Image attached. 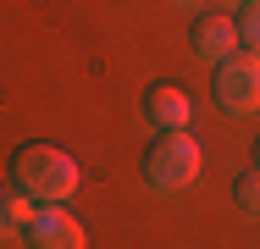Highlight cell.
Wrapping results in <instances>:
<instances>
[{
    "label": "cell",
    "instance_id": "cell-1",
    "mask_svg": "<svg viewBox=\"0 0 260 249\" xmlns=\"http://www.w3.org/2000/svg\"><path fill=\"white\" fill-rule=\"evenodd\" d=\"M11 183L34 205H67L78 189V161L55 144H17L11 155Z\"/></svg>",
    "mask_w": 260,
    "mask_h": 249
},
{
    "label": "cell",
    "instance_id": "cell-2",
    "mask_svg": "<svg viewBox=\"0 0 260 249\" xmlns=\"http://www.w3.org/2000/svg\"><path fill=\"white\" fill-rule=\"evenodd\" d=\"M139 172H144V183H150L155 194H183V189L200 177V144H194L183 128H166V133H155V139L144 144Z\"/></svg>",
    "mask_w": 260,
    "mask_h": 249
},
{
    "label": "cell",
    "instance_id": "cell-3",
    "mask_svg": "<svg viewBox=\"0 0 260 249\" xmlns=\"http://www.w3.org/2000/svg\"><path fill=\"white\" fill-rule=\"evenodd\" d=\"M216 105L227 116H255L260 111V55L255 50H233L227 61H216Z\"/></svg>",
    "mask_w": 260,
    "mask_h": 249
},
{
    "label": "cell",
    "instance_id": "cell-4",
    "mask_svg": "<svg viewBox=\"0 0 260 249\" xmlns=\"http://www.w3.org/2000/svg\"><path fill=\"white\" fill-rule=\"evenodd\" d=\"M22 244L28 249H89V233H83V222L67 205H34Z\"/></svg>",
    "mask_w": 260,
    "mask_h": 249
},
{
    "label": "cell",
    "instance_id": "cell-5",
    "mask_svg": "<svg viewBox=\"0 0 260 249\" xmlns=\"http://www.w3.org/2000/svg\"><path fill=\"white\" fill-rule=\"evenodd\" d=\"M188 50L200 55V61H227L233 50H238V22L233 17H221V11H200L194 17V28H188Z\"/></svg>",
    "mask_w": 260,
    "mask_h": 249
},
{
    "label": "cell",
    "instance_id": "cell-6",
    "mask_svg": "<svg viewBox=\"0 0 260 249\" xmlns=\"http://www.w3.org/2000/svg\"><path fill=\"white\" fill-rule=\"evenodd\" d=\"M188 95H183V83H172V78H160V83H150L144 89V122L155 128V133H166V128H188Z\"/></svg>",
    "mask_w": 260,
    "mask_h": 249
},
{
    "label": "cell",
    "instance_id": "cell-7",
    "mask_svg": "<svg viewBox=\"0 0 260 249\" xmlns=\"http://www.w3.org/2000/svg\"><path fill=\"white\" fill-rule=\"evenodd\" d=\"M28 216H34V199L22 194L17 183H0V244L6 238H22L28 233Z\"/></svg>",
    "mask_w": 260,
    "mask_h": 249
},
{
    "label": "cell",
    "instance_id": "cell-8",
    "mask_svg": "<svg viewBox=\"0 0 260 249\" xmlns=\"http://www.w3.org/2000/svg\"><path fill=\"white\" fill-rule=\"evenodd\" d=\"M233 22H238V45L260 55V0H244V11H238Z\"/></svg>",
    "mask_w": 260,
    "mask_h": 249
},
{
    "label": "cell",
    "instance_id": "cell-9",
    "mask_svg": "<svg viewBox=\"0 0 260 249\" xmlns=\"http://www.w3.org/2000/svg\"><path fill=\"white\" fill-rule=\"evenodd\" d=\"M233 199H238V210H244V216H260V166H255V172H238Z\"/></svg>",
    "mask_w": 260,
    "mask_h": 249
},
{
    "label": "cell",
    "instance_id": "cell-10",
    "mask_svg": "<svg viewBox=\"0 0 260 249\" xmlns=\"http://www.w3.org/2000/svg\"><path fill=\"white\" fill-rule=\"evenodd\" d=\"M255 166H260V139H255Z\"/></svg>",
    "mask_w": 260,
    "mask_h": 249
},
{
    "label": "cell",
    "instance_id": "cell-11",
    "mask_svg": "<svg viewBox=\"0 0 260 249\" xmlns=\"http://www.w3.org/2000/svg\"><path fill=\"white\" fill-rule=\"evenodd\" d=\"M188 6H200V0H188Z\"/></svg>",
    "mask_w": 260,
    "mask_h": 249
},
{
    "label": "cell",
    "instance_id": "cell-12",
    "mask_svg": "<svg viewBox=\"0 0 260 249\" xmlns=\"http://www.w3.org/2000/svg\"><path fill=\"white\" fill-rule=\"evenodd\" d=\"M238 6H244V0H238Z\"/></svg>",
    "mask_w": 260,
    "mask_h": 249
}]
</instances>
